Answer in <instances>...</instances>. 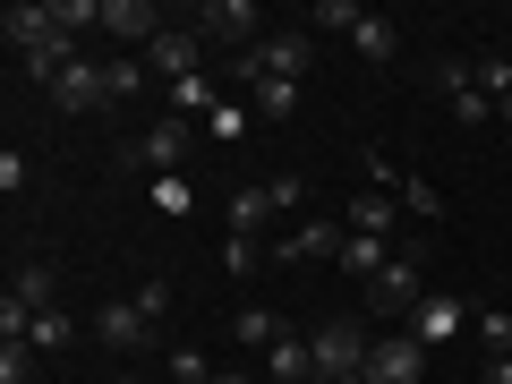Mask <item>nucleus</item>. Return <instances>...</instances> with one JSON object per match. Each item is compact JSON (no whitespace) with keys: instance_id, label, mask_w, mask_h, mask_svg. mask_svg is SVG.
I'll return each mask as SVG.
<instances>
[{"instance_id":"cd10ccee","label":"nucleus","mask_w":512,"mask_h":384,"mask_svg":"<svg viewBox=\"0 0 512 384\" xmlns=\"http://www.w3.org/2000/svg\"><path fill=\"white\" fill-rule=\"evenodd\" d=\"M478 94H487V103H504V94H512V60L504 52H478Z\"/></svg>"},{"instance_id":"412c9836","label":"nucleus","mask_w":512,"mask_h":384,"mask_svg":"<svg viewBox=\"0 0 512 384\" xmlns=\"http://www.w3.org/2000/svg\"><path fill=\"white\" fill-rule=\"evenodd\" d=\"M214 376H222V367L205 359L197 342H180V350H163V384H214Z\"/></svg>"},{"instance_id":"f8f14e48","label":"nucleus","mask_w":512,"mask_h":384,"mask_svg":"<svg viewBox=\"0 0 512 384\" xmlns=\"http://www.w3.org/2000/svg\"><path fill=\"white\" fill-rule=\"evenodd\" d=\"M103 35L128 43V52H146L163 35V18H154V0H103Z\"/></svg>"},{"instance_id":"dca6fc26","label":"nucleus","mask_w":512,"mask_h":384,"mask_svg":"<svg viewBox=\"0 0 512 384\" xmlns=\"http://www.w3.org/2000/svg\"><path fill=\"white\" fill-rule=\"evenodd\" d=\"M265 376H274V384H316V350H308V333H282V342L265 350Z\"/></svg>"},{"instance_id":"ddd939ff","label":"nucleus","mask_w":512,"mask_h":384,"mask_svg":"<svg viewBox=\"0 0 512 384\" xmlns=\"http://www.w3.org/2000/svg\"><path fill=\"white\" fill-rule=\"evenodd\" d=\"M478 325V316L470 308H461V299H419V316H410V342H427V350H436V342H453V333H470Z\"/></svg>"},{"instance_id":"bb28decb","label":"nucleus","mask_w":512,"mask_h":384,"mask_svg":"<svg viewBox=\"0 0 512 384\" xmlns=\"http://www.w3.org/2000/svg\"><path fill=\"white\" fill-rule=\"evenodd\" d=\"M265 197H274V214H308V180H299V171H274Z\"/></svg>"},{"instance_id":"c9c22d12","label":"nucleus","mask_w":512,"mask_h":384,"mask_svg":"<svg viewBox=\"0 0 512 384\" xmlns=\"http://www.w3.org/2000/svg\"><path fill=\"white\" fill-rule=\"evenodd\" d=\"M103 384H146V376H137V367H120V376H103Z\"/></svg>"},{"instance_id":"c85d7f7f","label":"nucleus","mask_w":512,"mask_h":384,"mask_svg":"<svg viewBox=\"0 0 512 384\" xmlns=\"http://www.w3.org/2000/svg\"><path fill=\"white\" fill-rule=\"evenodd\" d=\"M0 384H35V342H0Z\"/></svg>"},{"instance_id":"9b49d317","label":"nucleus","mask_w":512,"mask_h":384,"mask_svg":"<svg viewBox=\"0 0 512 384\" xmlns=\"http://www.w3.org/2000/svg\"><path fill=\"white\" fill-rule=\"evenodd\" d=\"M256 60H265V77H291V86H299L308 60H316V35H308V26H274V35L256 43Z\"/></svg>"},{"instance_id":"e433bc0d","label":"nucleus","mask_w":512,"mask_h":384,"mask_svg":"<svg viewBox=\"0 0 512 384\" xmlns=\"http://www.w3.org/2000/svg\"><path fill=\"white\" fill-rule=\"evenodd\" d=\"M504 120H512V94H504Z\"/></svg>"},{"instance_id":"7c9ffc66","label":"nucleus","mask_w":512,"mask_h":384,"mask_svg":"<svg viewBox=\"0 0 512 384\" xmlns=\"http://www.w3.org/2000/svg\"><path fill=\"white\" fill-rule=\"evenodd\" d=\"M222 265H231V274H256V265H265V248H256V239H222Z\"/></svg>"},{"instance_id":"39448f33","label":"nucleus","mask_w":512,"mask_h":384,"mask_svg":"<svg viewBox=\"0 0 512 384\" xmlns=\"http://www.w3.org/2000/svg\"><path fill=\"white\" fill-rule=\"evenodd\" d=\"M205 52H214V43H205L197 26H163V35H154L137 60H146V69L163 77V86H180V77H197V69H205Z\"/></svg>"},{"instance_id":"423d86ee","label":"nucleus","mask_w":512,"mask_h":384,"mask_svg":"<svg viewBox=\"0 0 512 384\" xmlns=\"http://www.w3.org/2000/svg\"><path fill=\"white\" fill-rule=\"evenodd\" d=\"M342 239H350V222H325V214H299L291 231L274 239V256H282V265H333V256H342Z\"/></svg>"},{"instance_id":"393cba45","label":"nucleus","mask_w":512,"mask_h":384,"mask_svg":"<svg viewBox=\"0 0 512 384\" xmlns=\"http://www.w3.org/2000/svg\"><path fill=\"white\" fill-rule=\"evenodd\" d=\"M248 128H256V111H248V103H222L214 120H205V137H214V146H239Z\"/></svg>"},{"instance_id":"1a4fd4ad","label":"nucleus","mask_w":512,"mask_h":384,"mask_svg":"<svg viewBox=\"0 0 512 384\" xmlns=\"http://www.w3.org/2000/svg\"><path fill=\"white\" fill-rule=\"evenodd\" d=\"M436 94H444V111H453L461 128H487V94H478V60H436Z\"/></svg>"},{"instance_id":"f257e3e1","label":"nucleus","mask_w":512,"mask_h":384,"mask_svg":"<svg viewBox=\"0 0 512 384\" xmlns=\"http://www.w3.org/2000/svg\"><path fill=\"white\" fill-rule=\"evenodd\" d=\"M419 291H427V256L419 248H393V265L359 291V316H376V325H410V316H419Z\"/></svg>"},{"instance_id":"6ab92c4d","label":"nucleus","mask_w":512,"mask_h":384,"mask_svg":"<svg viewBox=\"0 0 512 384\" xmlns=\"http://www.w3.org/2000/svg\"><path fill=\"white\" fill-rule=\"evenodd\" d=\"M248 111H256V128H282L299 111V86H291V77H265V86L248 94Z\"/></svg>"},{"instance_id":"f3484780","label":"nucleus","mask_w":512,"mask_h":384,"mask_svg":"<svg viewBox=\"0 0 512 384\" xmlns=\"http://www.w3.org/2000/svg\"><path fill=\"white\" fill-rule=\"evenodd\" d=\"M333 265H342V274H350V282H359V291H367V282H376L384 265H393V248H384V239H367V231H350Z\"/></svg>"},{"instance_id":"a878e982","label":"nucleus","mask_w":512,"mask_h":384,"mask_svg":"<svg viewBox=\"0 0 512 384\" xmlns=\"http://www.w3.org/2000/svg\"><path fill=\"white\" fill-rule=\"evenodd\" d=\"M470 333L487 342V359H512V316H504V308H478V325H470Z\"/></svg>"},{"instance_id":"2f4dec72","label":"nucleus","mask_w":512,"mask_h":384,"mask_svg":"<svg viewBox=\"0 0 512 384\" xmlns=\"http://www.w3.org/2000/svg\"><path fill=\"white\" fill-rule=\"evenodd\" d=\"M308 26H342V35H350V26H359V9H350V0H316Z\"/></svg>"},{"instance_id":"6e6552de","label":"nucleus","mask_w":512,"mask_h":384,"mask_svg":"<svg viewBox=\"0 0 512 384\" xmlns=\"http://www.w3.org/2000/svg\"><path fill=\"white\" fill-rule=\"evenodd\" d=\"M52 103H60V111H111V60H94V52H77L69 69H60V86H52Z\"/></svg>"},{"instance_id":"b1692460","label":"nucleus","mask_w":512,"mask_h":384,"mask_svg":"<svg viewBox=\"0 0 512 384\" xmlns=\"http://www.w3.org/2000/svg\"><path fill=\"white\" fill-rule=\"evenodd\" d=\"M69 333H77L69 308H43L35 325H26V342H35V359H52V350H69Z\"/></svg>"},{"instance_id":"7ed1b4c3","label":"nucleus","mask_w":512,"mask_h":384,"mask_svg":"<svg viewBox=\"0 0 512 384\" xmlns=\"http://www.w3.org/2000/svg\"><path fill=\"white\" fill-rule=\"evenodd\" d=\"M308 350H316V376H359L376 342H367V325H359V316H325V325L308 333Z\"/></svg>"},{"instance_id":"4be33fe9","label":"nucleus","mask_w":512,"mask_h":384,"mask_svg":"<svg viewBox=\"0 0 512 384\" xmlns=\"http://www.w3.org/2000/svg\"><path fill=\"white\" fill-rule=\"evenodd\" d=\"M393 222H402V197H384V188H376V197H359V205H350V231H367V239H384Z\"/></svg>"},{"instance_id":"0eeeda50","label":"nucleus","mask_w":512,"mask_h":384,"mask_svg":"<svg viewBox=\"0 0 512 384\" xmlns=\"http://www.w3.org/2000/svg\"><path fill=\"white\" fill-rule=\"evenodd\" d=\"M120 163H137V171H163V180H171V171L188 163V120H171V111H163V120H154L146 137H128V146H120Z\"/></svg>"},{"instance_id":"5701e85b","label":"nucleus","mask_w":512,"mask_h":384,"mask_svg":"<svg viewBox=\"0 0 512 384\" xmlns=\"http://www.w3.org/2000/svg\"><path fill=\"white\" fill-rule=\"evenodd\" d=\"M231 333H239V350H256V359H265V350L282 342V316H274V308H239Z\"/></svg>"},{"instance_id":"72a5a7b5","label":"nucleus","mask_w":512,"mask_h":384,"mask_svg":"<svg viewBox=\"0 0 512 384\" xmlns=\"http://www.w3.org/2000/svg\"><path fill=\"white\" fill-rule=\"evenodd\" d=\"M478 384H512V359H487V367H478Z\"/></svg>"},{"instance_id":"2eb2a0df","label":"nucleus","mask_w":512,"mask_h":384,"mask_svg":"<svg viewBox=\"0 0 512 384\" xmlns=\"http://www.w3.org/2000/svg\"><path fill=\"white\" fill-rule=\"evenodd\" d=\"M163 103H171V120H214L222 111V86H214V69H197V77H180V86H163Z\"/></svg>"},{"instance_id":"c756f323","label":"nucleus","mask_w":512,"mask_h":384,"mask_svg":"<svg viewBox=\"0 0 512 384\" xmlns=\"http://www.w3.org/2000/svg\"><path fill=\"white\" fill-rule=\"evenodd\" d=\"M393 197H402L410 214H427V222H444V197H436V188H427V180H402V188H393Z\"/></svg>"},{"instance_id":"4468645a","label":"nucleus","mask_w":512,"mask_h":384,"mask_svg":"<svg viewBox=\"0 0 512 384\" xmlns=\"http://www.w3.org/2000/svg\"><path fill=\"white\" fill-rule=\"evenodd\" d=\"M9 299H18L26 316L60 308V282H52V265H43V256H18V265H9Z\"/></svg>"},{"instance_id":"aec40b11","label":"nucleus","mask_w":512,"mask_h":384,"mask_svg":"<svg viewBox=\"0 0 512 384\" xmlns=\"http://www.w3.org/2000/svg\"><path fill=\"white\" fill-rule=\"evenodd\" d=\"M265 222H274V197H265V180H248V188L231 197V239H256Z\"/></svg>"},{"instance_id":"a211bd4d","label":"nucleus","mask_w":512,"mask_h":384,"mask_svg":"<svg viewBox=\"0 0 512 384\" xmlns=\"http://www.w3.org/2000/svg\"><path fill=\"white\" fill-rule=\"evenodd\" d=\"M350 43H359V60H376V69H384V60H402V26H393V18H376V9H359Z\"/></svg>"},{"instance_id":"f704fd0d","label":"nucleus","mask_w":512,"mask_h":384,"mask_svg":"<svg viewBox=\"0 0 512 384\" xmlns=\"http://www.w3.org/2000/svg\"><path fill=\"white\" fill-rule=\"evenodd\" d=\"M214 384H256V376H248V367H222V376H214Z\"/></svg>"},{"instance_id":"20e7f679","label":"nucleus","mask_w":512,"mask_h":384,"mask_svg":"<svg viewBox=\"0 0 512 384\" xmlns=\"http://www.w3.org/2000/svg\"><path fill=\"white\" fill-rule=\"evenodd\" d=\"M94 342L120 350V359H146V350H154V316L137 308V291H128V299H103V308H94Z\"/></svg>"},{"instance_id":"473e14b6","label":"nucleus","mask_w":512,"mask_h":384,"mask_svg":"<svg viewBox=\"0 0 512 384\" xmlns=\"http://www.w3.org/2000/svg\"><path fill=\"white\" fill-rule=\"evenodd\" d=\"M137 308H146L154 325H163V316H171V282H163V274H154V282H137Z\"/></svg>"},{"instance_id":"9d476101","label":"nucleus","mask_w":512,"mask_h":384,"mask_svg":"<svg viewBox=\"0 0 512 384\" xmlns=\"http://www.w3.org/2000/svg\"><path fill=\"white\" fill-rule=\"evenodd\" d=\"M367 376H376V384H427V342H410V333H384V342L367 350Z\"/></svg>"},{"instance_id":"f03ea898","label":"nucleus","mask_w":512,"mask_h":384,"mask_svg":"<svg viewBox=\"0 0 512 384\" xmlns=\"http://www.w3.org/2000/svg\"><path fill=\"white\" fill-rule=\"evenodd\" d=\"M197 35L214 43L222 60H239V52H256V43L274 35V26H265V9H256V0H205V9H197Z\"/></svg>"}]
</instances>
